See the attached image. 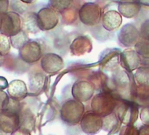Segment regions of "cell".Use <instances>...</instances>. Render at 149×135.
Segmentation results:
<instances>
[{"label":"cell","mask_w":149,"mask_h":135,"mask_svg":"<svg viewBox=\"0 0 149 135\" xmlns=\"http://www.w3.org/2000/svg\"><path fill=\"white\" fill-rule=\"evenodd\" d=\"M141 6L139 0H120L118 6V11L123 17L132 19L139 15Z\"/></svg>","instance_id":"2e32d148"},{"label":"cell","mask_w":149,"mask_h":135,"mask_svg":"<svg viewBox=\"0 0 149 135\" xmlns=\"http://www.w3.org/2000/svg\"><path fill=\"white\" fill-rule=\"evenodd\" d=\"M80 126L82 131L88 135H95L103 129V117L94 111L86 112L81 122Z\"/></svg>","instance_id":"8fae6325"},{"label":"cell","mask_w":149,"mask_h":135,"mask_svg":"<svg viewBox=\"0 0 149 135\" xmlns=\"http://www.w3.org/2000/svg\"><path fill=\"white\" fill-rule=\"evenodd\" d=\"M84 104L76 99H68L63 103L61 108V119L70 125L80 124L84 115Z\"/></svg>","instance_id":"6da1fadb"},{"label":"cell","mask_w":149,"mask_h":135,"mask_svg":"<svg viewBox=\"0 0 149 135\" xmlns=\"http://www.w3.org/2000/svg\"><path fill=\"white\" fill-rule=\"evenodd\" d=\"M118 104V101L109 93L101 92L95 95L91 100V110L101 117L107 116L114 112Z\"/></svg>","instance_id":"7a4b0ae2"},{"label":"cell","mask_w":149,"mask_h":135,"mask_svg":"<svg viewBox=\"0 0 149 135\" xmlns=\"http://www.w3.org/2000/svg\"><path fill=\"white\" fill-rule=\"evenodd\" d=\"M119 135H139V130L132 126V125H125L121 128Z\"/></svg>","instance_id":"1f68e13d"},{"label":"cell","mask_w":149,"mask_h":135,"mask_svg":"<svg viewBox=\"0 0 149 135\" xmlns=\"http://www.w3.org/2000/svg\"><path fill=\"white\" fill-rule=\"evenodd\" d=\"M20 127L32 131L34 125V116L29 109H21L19 111Z\"/></svg>","instance_id":"603a6c76"},{"label":"cell","mask_w":149,"mask_h":135,"mask_svg":"<svg viewBox=\"0 0 149 135\" xmlns=\"http://www.w3.org/2000/svg\"><path fill=\"white\" fill-rule=\"evenodd\" d=\"M9 86L7 79L4 77H0V90H5Z\"/></svg>","instance_id":"8d00e7d4"},{"label":"cell","mask_w":149,"mask_h":135,"mask_svg":"<svg viewBox=\"0 0 149 135\" xmlns=\"http://www.w3.org/2000/svg\"><path fill=\"white\" fill-rule=\"evenodd\" d=\"M10 97L7 94V92L4 90H0V112H2L8 107Z\"/></svg>","instance_id":"4dcf8cb0"},{"label":"cell","mask_w":149,"mask_h":135,"mask_svg":"<svg viewBox=\"0 0 149 135\" xmlns=\"http://www.w3.org/2000/svg\"><path fill=\"white\" fill-rule=\"evenodd\" d=\"M119 63L121 67L127 72L137 70L141 64V57L134 49H125L120 54Z\"/></svg>","instance_id":"5bb4252c"},{"label":"cell","mask_w":149,"mask_h":135,"mask_svg":"<svg viewBox=\"0 0 149 135\" xmlns=\"http://www.w3.org/2000/svg\"><path fill=\"white\" fill-rule=\"evenodd\" d=\"M6 90L9 97L17 101L24 100L28 95V88L22 80L12 81L9 83V86Z\"/></svg>","instance_id":"e0dca14e"},{"label":"cell","mask_w":149,"mask_h":135,"mask_svg":"<svg viewBox=\"0 0 149 135\" xmlns=\"http://www.w3.org/2000/svg\"><path fill=\"white\" fill-rule=\"evenodd\" d=\"M12 47L10 37L0 33V55L1 56H7L10 53Z\"/></svg>","instance_id":"f546056e"},{"label":"cell","mask_w":149,"mask_h":135,"mask_svg":"<svg viewBox=\"0 0 149 135\" xmlns=\"http://www.w3.org/2000/svg\"><path fill=\"white\" fill-rule=\"evenodd\" d=\"M21 1L27 5H33V3H35L37 1V0H21Z\"/></svg>","instance_id":"f35d334b"},{"label":"cell","mask_w":149,"mask_h":135,"mask_svg":"<svg viewBox=\"0 0 149 135\" xmlns=\"http://www.w3.org/2000/svg\"><path fill=\"white\" fill-rule=\"evenodd\" d=\"M10 40H11L12 47L15 49H18V50H19L24 45H26L30 40L28 33L24 32L23 30H21L17 34L10 37Z\"/></svg>","instance_id":"484cf974"},{"label":"cell","mask_w":149,"mask_h":135,"mask_svg":"<svg viewBox=\"0 0 149 135\" xmlns=\"http://www.w3.org/2000/svg\"><path fill=\"white\" fill-rule=\"evenodd\" d=\"M134 79L139 86L149 87V66H140L134 73Z\"/></svg>","instance_id":"7402d4cb"},{"label":"cell","mask_w":149,"mask_h":135,"mask_svg":"<svg viewBox=\"0 0 149 135\" xmlns=\"http://www.w3.org/2000/svg\"><path fill=\"white\" fill-rule=\"evenodd\" d=\"M0 1H2V0H0Z\"/></svg>","instance_id":"60d3db41"},{"label":"cell","mask_w":149,"mask_h":135,"mask_svg":"<svg viewBox=\"0 0 149 135\" xmlns=\"http://www.w3.org/2000/svg\"><path fill=\"white\" fill-rule=\"evenodd\" d=\"M112 84L115 88L120 90L126 88L130 84V77L126 70H117L112 74Z\"/></svg>","instance_id":"44dd1931"},{"label":"cell","mask_w":149,"mask_h":135,"mask_svg":"<svg viewBox=\"0 0 149 135\" xmlns=\"http://www.w3.org/2000/svg\"><path fill=\"white\" fill-rule=\"evenodd\" d=\"M19 56L26 63H36L40 61L43 56L41 45L36 40H30L19 50Z\"/></svg>","instance_id":"8992f818"},{"label":"cell","mask_w":149,"mask_h":135,"mask_svg":"<svg viewBox=\"0 0 149 135\" xmlns=\"http://www.w3.org/2000/svg\"><path fill=\"white\" fill-rule=\"evenodd\" d=\"M65 66L63 59L57 54L46 53L40 60V68L44 73L56 75L61 72Z\"/></svg>","instance_id":"9c48e42d"},{"label":"cell","mask_w":149,"mask_h":135,"mask_svg":"<svg viewBox=\"0 0 149 135\" xmlns=\"http://www.w3.org/2000/svg\"><path fill=\"white\" fill-rule=\"evenodd\" d=\"M140 37L144 39H149V19H146L139 27Z\"/></svg>","instance_id":"836d02e7"},{"label":"cell","mask_w":149,"mask_h":135,"mask_svg":"<svg viewBox=\"0 0 149 135\" xmlns=\"http://www.w3.org/2000/svg\"><path fill=\"white\" fill-rule=\"evenodd\" d=\"M139 118L144 125H149V105L144 106L139 110Z\"/></svg>","instance_id":"d6a6232c"},{"label":"cell","mask_w":149,"mask_h":135,"mask_svg":"<svg viewBox=\"0 0 149 135\" xmlns=\"http://www.w3.org/2000/svg\"><path fill=\"white\" fill-rule=\"evenodd\" d=\"M95 92V85L93 83L87 80L77 81L72 86L71 94L79 102L85 103L92 99Z\"/></svg>","instance_id":"30bf717a"},{"label":"cell","mask_w":149,"mask_h":135,"mask_svg":"<svg viewBox=\"0 0 149 135\" xmlns=\"http://www.w3.org/2000/svg\"><path fill=\"white\" fill-rule=\"evenodd\" d=\"M4 61H5V57H4V56H1V55H0V68H1V66L3 65V63H4Z\"/></svg>","instance_id":"ab89813d"},{"label":"cell","mask_w":149,"mask_h":135,"mask_svg":"<svg viewBox=\"0 0 149 135\" xmlns=\"http://www.w3.org/2000/svg\"><path fill=\"white\" fill-rule=\"evenodd\" d=\"M93 49V43L88 35H79L70 44L69 51L72 55L83 56L91 53Z\"/></svg>","instance_id":"4fadbf2b"},{"label":"cell","mask_w":149,"mask_h":135,"mask_svg":"<svg viewBox=\"0 0 149 135\" xmlns=\"http://www.w3.org/2000/svg\"><path fill=\"white\" fill-rule=\"evenodd\" d=\"M74 3V0H49L48 6L56 11L58 13H62L71 8Z\"/></svg>","instance_id":"d4e9b609"},{"label":"cell","mask_w":149,"mask_h":135,"mask_svg":"<svg viewBox=\"0 0 149 135\" xmlns=\"http://www.w3.org/2000/svg\"><path fill=\"white\" fill-rule=\"evenodd\" d=\"M103 11L99 5L93 2H87L81 6L78 10L79 20L87 26L98 25L103 17Z\"/></svg>","instance_id":"3957f363"},{"label":"cell","mask_w":149,"mask_h":135,"mask_svg":"<svg viewBox=\"0 0 149 135\" xmlns=\"http://www.w3.org/2000/svg\"><path fill=\"white\" fill-rule=\"evenodd\" d=\"M101 56V63L105 66L106 68L109 67H115L118 61H120V52L117 49H107L104 53H102Z\"/></svg>","instance_id":"ffe728a7"},{"label":"cell","mask_w":149,"mask_h":135,"mask_svg":"<svg viewBox=\"0 0 149 135\" xmlns=\"http://www.w3.org/2000/svg\"><path fill=\"white\" fill-rule=\"evenodd\" d=\"M120 120L118 119L116 112L109 114L107 116L103 117V129L105 132H113L116 130L119 124Z\"/></svg>","instance_id":"cb8c5ba5"},{"label":"cell","mask_w":149,"mask_h":135,"mask_svg":"<svg viewBox=\"0 0 149 135\" xmlns=\"http://www.w3.org/2000/svg\"><path fill=\"white\" fill-rule=\"evenodd\" d=\"M134 48L141 58L149 59V39L140 38Z\"/></svg>","instance_id":"83f0119b"},{"label":"cell","mask_w":149,"mask_h":135,"mask_svg":"<svg viewBox=\"0 0 149 135\" xmlns=\"http://www.w3.org/2000/svg\"><path fill=\"white\" fill-rule=\"evenodd\" d=\"M9 9L11 10V12L16 13L21 16L28 12H31L30 5L22 2L21 0H10Z\"/></svg>","instance_id":"4316f807"},{"label":"cell","mask_w":149,"mask_h":135,"mask_svg":"<svg viewBox=\"0 0 149 135\" xmlns=\"http://www.w3.org/2000/svg\"><path fill=\"white\" fill-rule=\"evenodd\" d=\"M140 38L139 29L132 23L125 24L118 33V42L127 48L135 47Z\"/></svg>","instance_id":"ba28073f"},{"label":"cell","mask_w":149,"mask_h":135,"mask_svg":"<svg viewBox=\"0 0 149 135\" xmlns=\"http://www.w3.org/2000/svg\"><path fill=\"white\" fill-rule=\"evenodd\" d=\"M61 14L62 17V20L63 23L69 25V24H73L74 21H76L78 19V10H77L76 8H74L73 6L69 9H68L67 11L63 12Z\"/></svg>","instance_id":"f1b7e54d"},{"label":"cell","mask_w":149,"mask_h":135,"mask_svg":"<svg viewBox=\"0 0 149 135\" xmlns=\"http://www.w3.org/2000/svg\"><path fill=\"white\" fill-rule=\"evenodd\" d=\"M22 30L32 34H37L41 32L38 25L37 13L31 11L22 15Z\"/></svg>","instance_id":"d6986e66"},{"label":"cell","mask_w":149,"mask_h":135,"mask_svg":"<svg viewBox=\"0 0 149 135\" xmlns=\"http://www.w3.org/2000/svg\"><path fill=\"white\" fill-rule=\"evenodd\" d=\"M116 114L121 123L125 125H132L139 117L138 106L132 103H122L118 105Z\"/></svg>","instance_id":"7c38bea8"},{"label":"cell","mask_w":149,"mask_h":135,"mask_svg":"<svg viewBox=\"0 0 149 135\" xmlns=\"http://www.w3.org/2000/svg\"><path fill=\"white\" fill-rule=\"evenodd\" d=\"M38 25L41 31L47 32L54 29L60 21L59 14L49 6L40 9L37 13Z\"/></svg>","instance_id":"5b68a950"},{"label":"cell","mask_w":149,"mask_h":135,"mask_svg":"<svg viewBox=\"0 0 149 135\" xmlns=\"http://www.w3.org/2000/svg\"><path fill=\"white\" fill-rule=\"evenodd\" d=\"M47 77L44 73L36 71L33 72L29 75V87H28V94L37 95L40 93L46 84Z\"/></svg>","instance_id":"ac0fdd59"},{"label":"cell","mask_w":149,"mask_h":135,"mask_svg":"<svg viewBox=\"0 0 149 135\" xmlns=\"http://www.w3.org/2000/svg\"><path fill=\"white\" fill-rule=\"evenodd\" d=\"M22 30V16L13 13L8 12L0 14V33L12 37Z\"/></svg>","instance_id":"277c9868"},{"label":"cell","mask_w":149,"mask_h":135,"mask_svg":"<svg viewBox=\"0 0 149 135\" xmlns=\"http://www.w3.org/2000/svg\"><path fill=\"white\" fill-rule=\"evenodd\" d=\"M11 135H31V132H30L29 130H27L26 128L19 127L17 131H15L14 132H13Z\"/></svg>","instance_id":"d590c367"},{"label":"cell","mask_w":149,"mask_h":135,"mask_svg":"<svg viewBox=\"0 0 149 135\" xmlns=\"http://www.w3.org/2000/svg\"><path fill=\"white\" fill-rule=\"evenodd\" d=\"M10 6V0H2L0 1V14L8 13Z\"/></svg>","instance_id":"e575fe53"},{"label":"cell","mask_w":149,"mask_h":135,"mask_svg":"<svg viewBox=\"0 0 149 135\" xmlns=\"http://www.w3.org/2000/svg\"><path fill=\"white\" fill-rule=\"evenodd\" d=\"M20 127L19 111L6 109L0 112V130L5 133L12 134Z\"/></svg>","instance_id":"52a82bcc"},{"label":"cell","mask_w":149,"mask_h":135,"mask_svg":"<svg viewBox=\"0 0 149 135\" xmlns=\"http://www.w3.org/2000/svg\"><path fill=\"white\" fill-rule=\"evenodd\" d=\"M122 15L118 13V11L109 10L103 14L102 17V26L104 30L108 32H113L120 27L122 25Z\"/></svg>","instance_id":"9a60e30c"},{"label":"cell","mask_w":149,"mask_h":135,"mask_svg":"<svg viewBox=\"0 0 149 135\" xmlns=\"http://www.w3.org/2000/svg\"><path fill=\"white\" fill-rule=\"evenodd\" d=\"M139 135H149V125H142L139 129Z\"/></svg>","instance_id":"74e56055"}]
</instances>
